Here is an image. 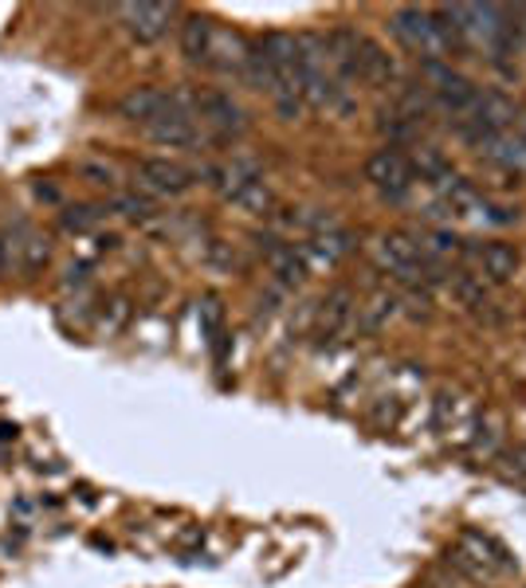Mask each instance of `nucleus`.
<instances>
[{
    "label": "nucleus",
    "instance_id": "nucleus-13",
    "mask_svg": "<svg viewBox=\"0 0 526 588\" xmlns=\"http://www.w3.org/2000/svg\"><path fill=\"white\" fill-rule=\"evenodd\" d=\"M213 32L216 24L204 21V16H189L181 24V51L189 63H204L209 67V51H213Z\"/></svg>",
    "mask_w": 526,
    "mask_h": 588
},
{
    "label": "nucleus",
    "instance_id": "nucleus-10",
    "mask_svg": "<svg viewBox=\"0 0 526 588\" xmlns=\"http://www.w3.org/2000/svg\"><path fill=\"white\" fill-rule=\"evenodd\" d=\"M358 83H393L397 79V63L393 55L381 48L377 40L362 36L358 40V71H354Z\"/></svg>",
    "mask_w": 526,
    "mask_h": 588
},
{
    "label": "nucleus",
    "instance_id": "nucleus-9",
    "mask_svg": "<svg viewBox=\"0 0 526 588\" xmlns=\"http://www.w3.org/2000/svg\"><path fill=\"white\" fill-rule=\"evenodd\" d=\"M150 138L158 141V146H170V150H181V146H192V141L201 138V130H197V114H189V110H165L162 118L150 126Z\"/></svg>",
    "mask_w": 526,
    "mask_h": 588
},
{
    "label": "nucleus",
    "instance_id": "nucleus-11",
    "mask_svg": "<svg viewBox=\"0 0 526 588\" xmlns=\"http://www.w3.org/2000/svg\"><path fill=\"white\" fill-rule=\"evenodd\" d=\"M118 110H122V118L153 126V122L170 110V95H165V90H158V87H134L130 95L118 102Z\"/></svg>",
    "mask_w": 526,
    "mask_h": 588
},
{
    "label": "nucleus",
    "instance_id": "nucleus-14",
    "mask_svg": "<svg viewBox=\"0 0 526 588\" xmlns=\"http://www.w3.org/2000/svg\"><path fill=\"white\" fill-rule=\"evenodd\" d=\"M267 260H272V271L279 275L284 283H299L306 279V260H303V248H275V240H267Z\"/></svg>",
    "mask_w": 526,
    "mask_h": 588
},
{
    "label": "nucleus",
    "instance_id": "nucleus-5",
    "mask_svg": "<svg viewBox=\"0 0 526 588\" xmlns=\"http://www.w3.org/2000/svg\"><path fill=\"white\" fill-rule=\"evenodd\" d=\"M460 565H467L476 577H496V573H511L515 561L499 546L496 538H487V534H476V529H467L464 538H460V553H455Z\"/></svg>",
    "mask_w": 526,
    "mask_h": 588
},
{
    "label": "nucleus",
    "instance_id": "nucleus-8",
    "mask_svg": "<svg viewBox=\"0 0 526 588\" xmlns=\"http://www.w3.org/2000/svg\"><path fill=\"white\" fill-rule=\"evenodd\" d=\"M467 255H472V263H476L479 279L487 283H511L518 275V251L511 248V243H476V248H467Z\"/></svg>",
    "mask_w": 526,
    "mask_h": 588
},
{
    "label": "nucleus",
    "instance_id": "nucleus-6",
    "mask_svg": "<svg viewBox=\"0 0 526 588\" xmlns=\"http://www.w3.org/2000/svg\"><path fill=\"white\" fill-rule=\"evenodd\" d=\"M192 114H197L204 126H213L221 138H236V134H243V126H248L243 110L233 102V95H221V90H201V95L192 99Z\"/></svg>",
    "mask_w": 526,
    "mask_h": 588
},
{
    "label": "nucleus",
    "instance_id": "nucleus-16",
    "mask_svg": "<svg viewBox=\"0 0 526 588\" xmlns=\"http://www.w3.org/2000/svg\"><path fill=\"white\" fill-rule=\"evenodd\" d=\"M4 263H9V255H4V243H0V271H4Z\"/></svg>",
    "mask_w": 526,
    "mask_h": 588
},
{
    "label": "nucleus",
    "instance_id": "nucleus-12",
    "mask_svg": "<svg viewBox=\"0 0 526 588\" xmlns=\"http://www.w3.org/2000/svg\"><path fill=\"white\" fill-rule=\"evenodd\" d=\"M138 180L150 192H170V197H177V192H185L192 185L189 170H181L177 161H142L138 165Z\"/></svg>",
    "mask_w": 526,
    "mask_h": 588
},
{
    "label": "nucleus",
    "instance_id": "nucleus-1",
    "mask_svg": "<svg viewBox=\"0 0 526 588\" xmlns=\"http://www.w3.org/2000/svg\"><path fill=\"white\" fill-rule=\"evenodd\" d=\"M444 12L452 16V24L460 28L464 48L487 51L491 60L511 55L518 43V24L515 12L496 9V4H444Z\"/></svg>",
    "mask_w": 526,
    "mask_h": 588
},
{
    "label": "nucleus",
    "instance_id": "nucleus-3",
    "mask_svg": "<svg viewBox=\"0 0 526 588\" xmlns=\"http://www.w3.org/2000/svg\"><path fill=\"white\" fill-rule=\"evenodd\" d=\"M365 177L374 180V189L389 200H405L416 185L413 161L401 150H377L374 158L365 161Z\"/></svg>",
    "mask_w": 526,
    "mask_h": 588
},
{
    "label": "nucleus",
    "instance_id": "nucleus-15",
    "mask_svg": "<svg viewBox=\"0 0 526 588\" xmlns=\"http://www.w3.org/2000/svg\"><path fill=\"white\" fill-rule=\"evenodd\" d=\"M95 220H99V212H95V209H79V212H72V216L63 220V224H67L72 232H87Z\"/></svg>",
    "mask_w": 526,
    "mask_h": 588
},
{
    "label": "nucleus",
    "instance_id": "nucleus-2",
    "mask_svg": "<svg viewBox=\"0 0 526 588\" xmlns=\"http://www.w3.org/2000/svg\"><path fill=\"white\" fill-rule=\"evenodd\" d=\"M421 79H425L428 95H433V102L440 110H448L452 118L464 122L467 114H472V107H476L479 99V87L472 79H464L460 71H452L448 63L433 60V63H421Z\"/></svg>",
    "mask_w": 526,
    "mask_h": 588
},
{
    "label": "nucleus",
    "instance_id": "nucleus-7",
    "mask_svg": "<svg viewBox=\"0 0 526 588\" xmlns=\"http://www.w3.org/2000/svg\"><path fill=\"white\" fill-rule=\"evenodd\" d=\"M118 16H122V24H126V32H130L134 40L153 43L170 32L173 4H150V0H138V4H122Z\"/></svg>",
    "mask_w": 526,
    "mask_h": 588
},
{
    "label": "nucleus",
    "instance_id": "nucleus-4",
    "mask_svg": "<svg viewBox=\"0 0 526 588\" xmlns=\"http://www.w3.org/2000/svg\"><path fill=\"white\" fill-rule=\"evenodd\" d=\"M393 32L397 40L405 43L409 51H416L425 63L440 60L444 55V48H440V36H436V16L425 9H401L393 16Z\"/></svg>",
    "mask_w": 526,
    "mask_h": 588
}]
</instances>
